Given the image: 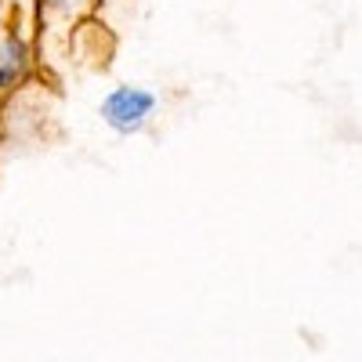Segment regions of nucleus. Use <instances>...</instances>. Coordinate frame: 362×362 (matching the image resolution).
<instances>
[{"label": "nucleus", "mask_w": 362, "mask_h": 362, "mask_svg": "<svg viewBox=\"0 0 362 362\" xmlns=\"http://www.w3.org/2000/svg\"><path fill=\"white\" fill-rule=\"evenodd\" d=\"M153 109H156V98L148 95V90H141V87H116L112 95L102 102V119L119 134H134V131L145 127V119L153 116Z\"/></svg>", "instance_id": "nucleus-1"}, {"label": "nucleus", "mask_w": 362, "mask_h": 362, "mask_svg": "<svg viewBox=\"0 0 362 362\" xmlns=\"http://www.w3.org/2000/svg\"><path fill=\"white\" fill-rule=\"evenodd\" d=\"M11 66L22 69V44H15V40H8L4 51H0V83L11 80Z\"/></svg>", "instance_id": "nucleus-2"}, {"label": "nucleus", "mask_w": 362, "mask_h": 362, "mask_svg": "<svg viewBox=\"0 0 362 362\" xmlns=\"http://www.w3.org/2000/svg\"><path fill=\"white\" fill-rule=\"evenodd\" d=\"M62 4H66V0H62Z\"/></svg>", "instance_id": "nucleus-3"}]
</instances>
